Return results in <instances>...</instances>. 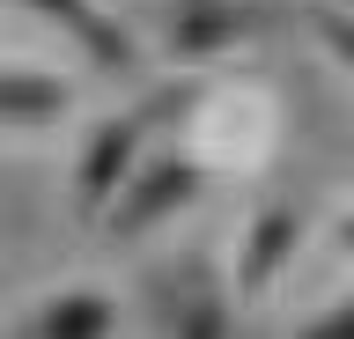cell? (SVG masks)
<instances>
[{"label": "cell", "mask_w": 354, "mask_h": 339, "mask_svg": "<svg viewBox=\"0 0 354 339\" xmlns=\"http://www.w3.org/2000/svg\"><path fill=\"white\" fill-rule=\"evenodd\" d=\"M185 104H192V81H170V89H148L140 104L96 118V126L82 133L74 170H66V206H74V222H82V229H104L111 200L126 192V177L140 170V155H148V140L162 133Z\"/></svg>", "instance_id": "6da1fadb"}, {"label": "cell", "mask_w": 354, "mask_h": 339, "mask_svg": "<svg viewBox=\"0 0 354 339\" xmlns=\"http://www.w3.org/2000/svg\"><path fill=\"white\" fill-rule=\"evenodd\" d=\"M199 192H207L199 155H185V148L140 155V170L126 177V192H118V200H111V214H104V236H111V244H133V236H148V229L177 222L185 206H199Z\"/></svg>", "instance_id": "7a4b0ae2"}, {"label": "cell", "mask_w": 354, "mask_h": 339, "mask_svg": "<svg viewBox=\"0 0 354 339\" xmlns=\"http://www.w3.org/2000/svg\"><path fill=\"white\" fill-rule=\"evenodd\" d=\"M266 23H273V8H259V0H162L155 45L170 67H207L221 52L266 37Z\"/></svg>", "instance_id": "3957f363"}, {"label": "cell", "mask_w": 354, "mask_h": 339, "mask_svg": "<svg viewBox=\"0 0 354 339\" xmlns=\"http://www.w3.org/2000/svg\"><path fill=\"white\" fill-rule=\"evenodd\" d=\"M303 244H310V206L303 200H266L243 222V244H236V302H266Z\"/></svg>", "instance_id": "277c9868"}, {"label": "cell", "mask_w": 354, "mask_h": 339, "mask_svg": "<svg viewBox=\"0 0 354 339\" xmlns=\"http://www.w3.org/2000/svg\"><path fill=\"white\" fill-rule=\"evenodd\" d=\"M155 325L162 332H185V339H221L236 332V295L214 280L207 258H177L170 273H155Z\"/></svg>", "instance_id": "5b68a950"}, {"label": "cell", "mask_w": 354, "mask_h": 339, "mask_svg": "<svg viewBox=\"0 0 354 339\" xmlns=\"http://www.w3.org/2000/svg\"><path fill=\"white\" fill-rule=\"evenodd\" d=\"M22 8L44 15V23H59L96 67H111V74H133V67H140V37H133L118 15H104L96 0H22Z\"/></svg>", "instance_id": "8992f818"}, {"label": "cell", "mask_w": 354, "mask_h": 339, "mask_svg": "<svg viewBox=\"0 0 354 339\" xmlns=\"http://www.w3.org/2000/svg\"><path fill=\"white\" fill-rule=\"evenodd\" d=\"M74 111V81L52 67H0V133H52Z\"/></svg>", "instance_id": "52a82bcc"}, {"label": "cell", "mask_w": 354, "mask_h": 339, "mask_svg": "<svg viewBox=\"0 0 354 339\" xmlns=\"http://www.w3.org/2000/svg\"><path fill=\"white\" fill-rule=\"evenodd\" d=\"M15 332H30V339H104V332H118V295L111 288H52L44 302H30L15 317Z\"/></svg>", "instance_id": "ba28073f"}, {"label": "cell", "mask_w": 354, "mask_h": 339, "mask_svg": "<svg viewBox=\"0 0 354 339\" xmlns=\"http://www.w3.org/2000/svg\"><path fill=\"white\" fill-rule=\"evenodd\" d=\"M303 23H310V37H317V45L354 74V8H339V0H310Z\"/></svg>", "instance_id": "9c48e42d"}, {"label": "cell", "mask_w": 354, "mask_h": 339, "mask_svg": "<svg viewBox=\"0 0 354 339\" xmlns=\"http://www.w3.org/2000/svg\"><path fill=\"white\" fill-rule=\"evenodd\" d=\"M303 339H354V295H339V302H325V310L303 317Z\"/></svg>", "instance_id": "30bf717a"}, {"label": "cell", "mask_w": 354, "mask_h": 339, "mask_svg": "<svg viewBox=\"0 0 354 339\" xmlns=\"http://www.w3.org/2000/svg\"><path fill=\"white\" fill-rule=\"evenodd\" d=\"M339 8H354V0H339Z\"/></svg>", "instance_id": "8fae6325"}]
</instances>
